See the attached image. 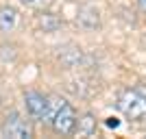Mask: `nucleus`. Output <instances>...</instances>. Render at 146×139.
Listing matches in <instances>:
<instances>
[{
    "label": "nucleus",
    "mask_w": 146,
    "mask_h": 139,
    "mask_svg": "<svg viewBox=\"0 0 146 139\" xmlns=\"http://www.w3.org/2000/svg\"><path fill=\"white\" fill-rule=\"evenodd\" d=\"M118 111L129 120H144L146 117V85L127 87L118 96Z\"/></svg>",
    "instance_id": "nucleus-1"
},
{
    "label": "nucleus",
    "mask_w": 146,
    "mask_h": 139,
    "mask_svg": "<svg viewBox=\"0 0 146 139\" xmlns=\"http://www.w3.org/2000/svg\"><path fill=\"white\" fill-rule=\"evenodd\" d=\"M52 130L57 135H72L76 130V124H79V115L70 102L61 100L57 104V109L52 111Z\"/></svg>",
    "instance_id": "nucleus-2"
},
{
    "label": "nucleus",
    "mask_w": 146,
    "mask_h": 139,
    "mask_svg": "<svg viewBox=\"0 0 146 139\" xmlns=\"http://www.w3.org/2000/svg\"><path fill=\"white\" fill-rule=\"evenodd\" d=\"M0 133L2 137H11V139H29L33 137V130H31V124L22 113L18 111H9L2 120V126H0Z\"/></svg>",
    "instance_id": "nucleus-3"
},
{
    "label": "nucleus",
    "mask_w": 146,
    "mask_h": 139,
    "mask_svg": "<svg viewBox=\"0 0 146 139\" xmlns=\"http://www.w3.org/2000/svg\"><path fill=\"white\" fill-rule=\"evenodd\" d=\"M24 107L26 113L33 117V120H48L50 117V98L44 96L42 91H26L24 94Z\"/></svg>",
    "instance_id": "nucleus-4"
},
{
    "label": "nucleus",
    "mask_w": 146,
    "mask_h": 139,
    "mask_svg": "<svg viewBox=\"0 0 146 139\" xmlns=\"http://www.w3.org/2000/svg\"><path fill=\"white\" fill-rule=\"evenodd\" d=\"M35 26L42 33H55V30H59L63 26V20L59 15H55V13H50L48 9H42L35 18Z\"/></svg>",
    "instance_id": "nucleus-5"
},
{
    "label": "nucleus",
    "mask_w": 146,
    "mask_h": 139,
    "mask_svg": "<svg viewBox=\"0 0 146 139\" xmlns=\"http://www.w3.org/2000/svg\"><path fill=\"white\" fill-rule=\"evenodd\" d=\"M18 24V9L11 5H5L0 7V33L7 35V33H11Z\"/></svg>",
    "instance_id": "nucleus-6"
},
{
    "label": "nucleus",
    "mask_w": 146,
    "mask_h": 139,
    "mask_svg": "<svg viewBox=\"0 0 146 139\" xmlns=\"http://www.w3.org/2000/svg\"><path fill=\"white\" fill-rule=\"evenodd\" d=\"M76 128H79V133L92 135L94 130H96V120H94V115H92V113H85V115H83V120H79Z\"/></svg>",
    "instance_id": "nucleus-7"
},
{
    "label": "nucleus",
    "mask_w": 146,
    "mask_h": 139,
    "mask_svg": "<svg viewBox=\"0 0 146 139\" xmlns=\"http://www.w3.org/2000/svg\"><path fill=\"white\" fill-rule=\"evenodd\" d=\"M59 59H61V63H63L66 67H74L81 61V48L68 50V52H63V57H59Z\"/></svg>",
    "instance_id": "nucleus-8"
},
{
    "label": "nucleus",
    "mask_w": 146,
    "mask_h": 139,
    "mask_svg": "<svg viewBox=\"0 0 146 139\" xmlns=\"http://www.w3.org/2000/svg\"><path fill=\"white\" fill-rule=\"evenodd\" d=\"M24 7H31V9H37V11H42V9H48L55 0H20Z\"/></svg>",
    "instance_id": "nucleus-9"
},
{
    "label": "nucleus",
    "mask_w": 146,
    "mask_h": 139,
    "mask_svg": "<svg viewBox=\"0 0 146 139\" xmlns=\"http://www.w3.org/2000/svg\"><path fill=\"white\" fill-rule=\"evenodd\" d=\"M135 2H137V9L142 13H146V0H135Z\"/></svg>",
    "instance_id": "nucleus-10"
},
{
    "label": "nucleus",
    "mask_w": 146,
    "mask_h": 139,
    "mask_svg": "<svg viewBox=\"0 0 146 139\" xmlns=\"http://www.w3.org/2000/svg\"><path fill=\"white\" fill-rule=\"evenodd\" d=\"M107 126H113V128H116L118 126V120H116V117H109V120H107Z\"/></svg>",
    "instance_id": "nucleus-11"
}]
</instances>
